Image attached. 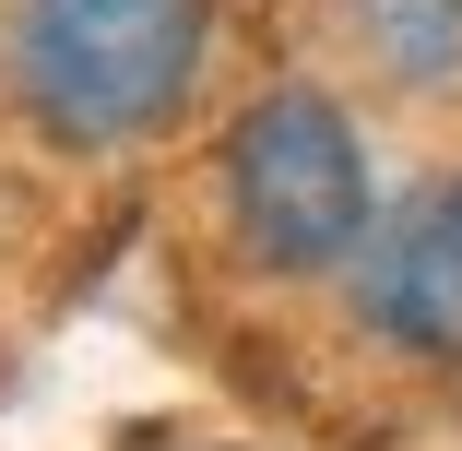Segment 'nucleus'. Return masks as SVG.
<instances>
[{
    "instance_id": "1",
    "label": "nucleus",
    "mask_w": 462,
    "mask_h": 451,
    "mask_svg": "<svg viewBox=\"0 0 462 451\" xmlns=\"http://www.w3.org/2000/svg\"><path fill=\"white\" fill-rule=\"evenodd\" d=\"M214 0H13V96L60 155H119L190 108Z\"/></svg>"
},
{
    "instance_id": "2",
    "label": "nucleus",
    "mask_w": 462,
    "mask_h": 451,
    "mask_svg": "<svg viewBox=\"0 0 462 451\" xmlns=\"http://www.w3.org/2000/svg\"><path fill=\"white\" fill-rule=\"evenodd\" d=\"M226 226L261 274H344L367 261L380 214H367V143L320 83H261L214 143Z\"/></svg>"
},
{
    "instance_id": "3",
    "label": "nucleus",
    "mask_w": 462,
    "mask_h": 451,
    "mask_svg": "<svg viewBox=\"0 0 462 451\" xmlns=\"http://www.w3.org/2000/svg\"><path fill=\"white\" fill-rule=\"evenodd\" d=\"M356 321L392 356H415V369H462V178H427V191L367 238Z\"/></svg>"
},
{
    "instance_id": "4",
    "label": "nucleus",
    "mask_w": 462,
    "mask_h": 451,
    "mask_svg": "<svg viewBox=\"0 0 462 451\" xmlns=\"http://www.w3.org/2000/svg\"><path fill=\"white\" fill-rule=\"evenodd\" d=\"M367 24L403 48V71H462V0H367Z\"/></svg>"
}]
</instances>
